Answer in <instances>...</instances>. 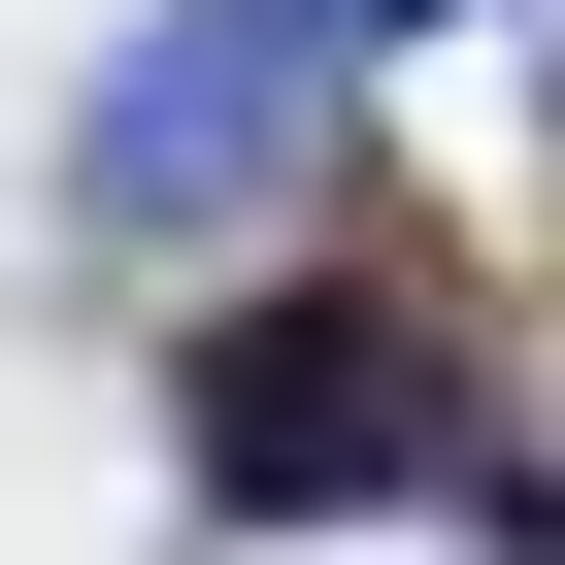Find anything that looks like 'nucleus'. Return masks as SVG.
<instances>
[{
	"instance_id": "obj_1",
	"label": "nucleus",
	"mask_w": 565,
	"mask_h": 565,
	"mask_svg": "<svg viewBox=\"0 0 565 565\" xmlns=\"http://www.w3.org/2000/svg\"><path fill=\"white\" fill-rule=\"evenodd\" d=\"M167 433H200V499H233V532H366V499H499V532H532L499 366L399 300V266H266V300H200Z\"/></svg>"
}]
</instances>
